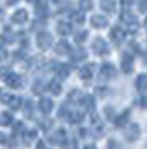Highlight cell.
<instances>
[{"label":"cell","mask_w":147,"mask_h":149,"mask_svg":"<svg viewBox=\"0 0 147 149\" xmlns=\"http://www.w3.org/2000/svg\"><path fill=\"white\" fill-rule=\"evenodd\" d=\"M147 77H140V78H138V90H145V88H147Z\"/></svg>","instance_id":"6da1fadb"},{"label":"cell","mask_w":147,"mask_h":149,"mask_svg":"<svg viewBox=\"0 0 147 149\" xmlns=\"http://www.w3.org/2000/svg\"><path fill=\"white\" fill-rule=\"evenodd\" d=\"M128 2H130V0H123V4H125V6H128Z\"/></svg>","instance_id":"7a4b0ae2"}]
</instances>
